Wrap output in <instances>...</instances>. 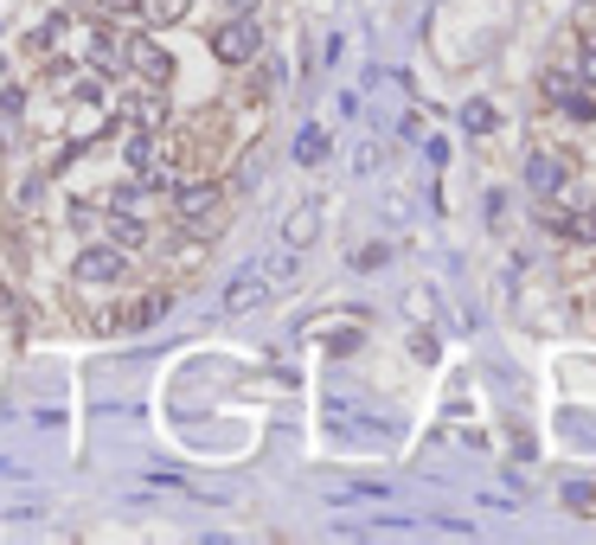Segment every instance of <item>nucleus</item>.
Listing matches in <instances>:
<instances>
[{
    "label": "nucleus",
    "instance_id": "1",
    "mask_svg": "<svg viewBox=\"0 0 596 545\" xmlns=\"http://www.w3.org/2000/svg\"><path fill=\"white\" fill-rule=\"evenodd\" d=\"M257 46H264V33H257V20H251V13H238L231 26H218V33H212V52H218L225 65H251V59H257Z\"/></svg>",
    "mask_w": 596,
    "mask_h": 545
},
{
    "label": "nucleus",
    "instance_id": "2",
    "mask_svg": "<svg viewBox=\"0 0 596 545\" xmlns=\"http://www.w3.org/2000/svg\"><path fill=\"white\" fill-rule=\"evenodd\" d=\"M264 289H269V276H264V264H251V270H238L231 282H225V315H244V308H257L264 302Z\"/></svg>",
    "mask_w": 596,
    "mask_h": 545
},
{
    "label": "nucleus",
    "instance_id": "3",
    "mask_svg": "<svg viewBox=\"0 0 596 545\" xmlns=\"http://www.w3.org/2000/svg\"><path fill=\"white\" fill-rule=\"evenodd\" d=\"M123 270H129L123 244H90V251L77 257V282H116Z\"/></svg>",
    "mask_w": 596,
    "mask_h": 545
},
{
    "label": "nucleus",
    "instance_id": "4",
    "mask_svg": "<svg viewBox=\"0 0 596 545\" xmlns=\"http://www.w3.org/2000/svg\"><path fill=\"white\" fill-rule=\"evenodd\" d=\"M545 97H551V103H558L565 116H578V123H591V116H596L591 90H584L578 77H565V71H551V77H545Z\"/></svg>",
    "mask_w": 596,
    "mask_h": 545
},
{
    "label": "nucleus",
    "instance_id": "5",
    "mask_svg": "<svg viewBox=\"0 0 596 545\" xmlns=\"http://www.w3.org/2000/svg\"><path fill=\"white\" fill-rule=\"evenodd\" d=\"M218 187H187V193H180V200H174V218H180V225H193V231H205V225H212V218H218Z\"/></svg>",
    "mask_w": 596,
    "mask_h": 545
},
{
    "label": "nucleus",
    "instance_id": "6",
    "mask_svg": "<svg viewBox=\"0 0 596 545\" xmlns=\"http://www.w3.org/2000/svg\"><path fill=\"white\" fill-rule=\"evenodd\" d=\"M315 231H321V205H315V200H302L289 218H282V244H289V251L315 244Z\"/></svg>",
    "mask_w": 596,
    "mask_h": 545
},
{
    "label": "nucleus",
    "instance_id": "7",
    "mask_svg": "<svg viewBox=\"0 0 596 545\" xmlns=\"http://www.w3.org/2000/svg\"><path fill=\"white\" fill-rule=\"evenodd\" d=\"M129 71H141V77H154V84H167L174 77V59L154 46V39H129Z\"/></svg>",
    "mask_w": 596,
    "mask_h": 545
},
{
    "label": "nucleus",
    "instance_id": "8",
    "mask_svg": "<svg viewBox=\"0 0 596 545\" xmlns=\"http://www.w3.org/2000/svg\"><path fill=\"white\" fill-rule=\"evenodd\" d=\"M527 187L532 193H558V187H565V161H558V154H532L527 161Z\"/></svg>",
    "mask_w": 596,
    "mask_h": 545
},
{
    "label": "nucleus",
    "instance_id": "9",
    "mask_svg": "<svg viewBox=\"0 0 596 545\" xmlns=\"http://www.w3.org/2000/svg\"><path fill=\"white\" fill-rule=\"evenodd\" d=\"M328 129H315V123H308V129H302V136H295V161H302V167H321V161H328Z\"/></svg>",
    "mask_w": 596,
    "mask_h": 545
},
{
    "label": "nucleus",
    "instance_id": "10",
    "mask_svg": "<svg viewBox=\"0 0 596 545\" xmlns=\"http://www.w3.org/2000/svg\"><path fill=\"white\" fill-rule=\"evenodd\" d=\"M90 59H97V71H129V46H116L110 33H97V46H90Z\"/></svg>",
    "mask_w": 596,
    "mask_h": 545
},
{
    "label": "nucleus",
    "instance_id": "11",
    "mask_svg": "<svg viewBox=\"0 0 596 545\" xmlns=\"http://www.w3.org/2000/svg\"><path fill=\"white\" fill-rule=\"evenodd\" d=\"M110 238H116L123 251H135V244L148 238V225H141V218H129V212H110Z\"/></svg>",
    "mask_w": 596,
    "mask_h": 545
},
{
    "label": "nucleus",
    "instance_id": "12",
    "mask_svg": "<svg viewBox=\"0 0 596 545\" xmlns=\"http://www.w3.org/2000/svg\"><path fill=\"white\" fill-rule=\"evenodd\" d=\"M558 430H565V443H584V449H596V417L565 410V417H558Z\"/></svg>",
    "mask_w": 596,
    "mask_h": 545
},
{
    "label": "nucleus",
    "instance_id": "13",
    "mask_svg": "<svg viewBox=\"0 0 596 545\" xmlns=\"http://www.w3.org/2000/svg\"><path fill=\"white\" fill-rule=\"evenodd\" d=\"M565 507H571V514H591L596 507V481H565Z\"/></svg>",
    "mask_w": 596,
    "mask_h": 545
},
{
    "label": "nucleus",
    "instance_id": "14",
    "mask_svg": "<svg viewBox=\"0 0 596 545\" xmlns=\"http://www.w3.org/2000/svg\"><path fill=\"white\" fill-rule=\"evenodd\" d=\"M129 167L141 174V180H154V141H148V136L129 141Z\"/></svg>",
    "mask_w": 596,
    "mask_h": 545
},
{
    "label": "nucleus",
    "instance_id": "15",
    "mask_svg": "<svg viewBox=\"0 0 596 545\" xmlns=\"http://www.w3.org/2000/svg\"><path fill=\"white\" fill-rule=\"evenodd\" d=\"M135 7H141L148 20H180V13H187V0H135Z\"/></svg>",
    "mask_w": 596,
    "mask_h": 545
},
{
    "label": "nucleus",
    "instance_id": "16",
    "mask_svg": "<svg viewBox=\"0 0 596 545\" xmlns=\"http://www.w3.org/2000/svg\"><path fill=\"white\" fill-rule=\"evenodd\" d=\"M385 257H392V251H385V244H359V251H353V270H379V264H385Z\"/></svg>",
    "mask_w": 596,
    "mask_h": 545
},
{
    "label": "nucleus",
    "instance_id": "17",
    "mask_svg": "<svg viewBox=\"0 0 596 545\" xmlns=\"http://www.w3.org/2000/svg\"><path fill=\"white\" fill-rule=\"evenodd\" d=\"M462 123L474 129V136H487V129H494V110H487V103H468V110H462Z\"/></svg>",
    "mask_w": 596,
    "mask_h": 545
},
{
    "label": "nucleus",
    "instance_id": "18",
    "mask_svg": "<svg viewBox=\"0 0 596 545\" xmlns=\"http://www.w3.org/2000/svg\"><path fill=\"white\" fill-rule=\"evenodd\" d=\"M578 77H584V84H596V46H591V39L578 46Z\"/></svg>",
    "mask_w": 596,
    "mask_h": 545
},
{
    "label": "nucleus",
    "instance_id": "19",
    "mask_svg": "<svg viewBox=\"0 0 596 545\" xmlns=\"http://www.w3.org/2000/svg\"><path fill=\"white\" fill-rule=\"evenodd\" d=\"M20 103H26L20 90H0V116H7V123H20Z\"/></svg>",
    "mask_w": 596,
    "mask_h": 545
},
{
    "label": "nucleus",
    "instance_id": "20",
    "mask_svg": "<svg viewBox=\"0 0 596 545\" xmlns=\"http://www.w3.org/2000/svg\"><path fill=\"white\" fill-rule=\"evenodd\" d=\"M571 238H596V212H584V218H571Z\"/></svg>",
    "mask_w": 596,
    "mask_h": 545
},
{
    "label": "nucleus",
    "instance_id": "21",
    "mask_svg": "<svg viewBox=\"0 0 596 545\" xmlns=\"http://www.w3.org/2000/svg\"><path fill=\"white\" fill-rule=\"evenodd\" d=\"M103 13H135V0H103Z\"/></svg>",
    "mask_w": 596,
    "mask_h": 545
},
{
    "label": "nucleus",
    "instance_id": "22",
    "mask_svg": "<svg viewBox=\"0 0 596 545\" xmlns=\"http://www.w3.org/2000/svg\"><path fill=\"white\" fill-rule=\"evenodd\" d=\"M225 7H231V13H251V7H257V0H225Z\"/></svg>",
    "mask_w": 596,
    "mask_h": 545
}]
</instances>
